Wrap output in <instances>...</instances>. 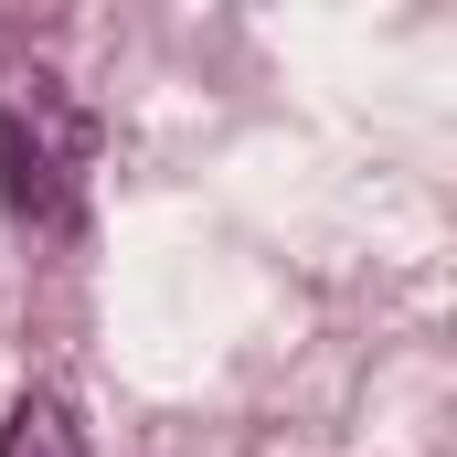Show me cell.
Returning a JSON list of instances; mask_svg holds the SVG:
<instances>
[{
	"label": "cell",
	"mask_w": 457,
	"mask_h": 457,
	"mask_svg": "<svg viewBox=\"0 0 457 457\" xmlns=\"http://www.w3.org/2000/svg\"><path fill=\"white\" fill-rule=\"evenodd\" d=\"M0 203L43 234L86 203V117L54 96V75H0Z\"/></svg>",
	"instance_id": "obj_1"
},
{
	"label": "cell",
	"mask_w": 457,
	"mask_h": 457,
	"mask_svg": "<svg viewBox=\"0 0 457 457\" xmlns=\"http://www.w3.org/2000/svg\"><path fill=\"white\" fill-rule=\"evenodd\" d=\"M0 457H86V426L64 394H21L11 426H0Z\"/></svg>",
	"instance_id": "obj_2"
}]
</instances>
